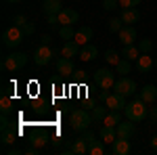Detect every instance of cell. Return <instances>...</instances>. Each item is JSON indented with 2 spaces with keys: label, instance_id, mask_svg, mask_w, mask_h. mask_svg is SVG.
I'll use <instances>...</instances> for the list:
<instances>
[{
  "label": "cell",
  "instance_id": "cell-1",
  "mask_svg": "<svg viewBox=\"0 0 157 155\" xmlns=\"http://www.w3.org/2000/svg\"><path fill=\"white\" fill-rule=\"evenodd\" d=\"M124 113H126L128 119H132L134 124H138V122H143V119L149 115V109H147V103L138 96V99L130 101V103L124 107Z\"/></svg>",
  "mask_w": 157,
  "mask_h": 155
},
{
  "label": "cell",
  "instance_id": "cell-2",
  "mask_svg": "<svg viewBox=\"0 0 157 155\" xmlns=\"http://www.w3.org/2000/svg\"><path fill=\"white\" fill-rule=\"evenodd\" d=\"M92 113H88L86 109H75L71 111V118H69V124H71L73 130H86V128H90V124H92Z\"/></svg>",
  "mask_w": 157,
  "mask_h": 155
},
{
  "label": "cell",
  "instance_id": "cell-3",
  "mask_svg": "<svg viewBox=\"0 0 157 155\" xmlns=\"http://www.w3.org/2000/svg\"><path fill=\"white\" fill-rule=\"evenodd\" d=\"M23 38H25L23 29L17 27V25H11L9 29L2 32V44H4L6 48H17L21 42H23Z\"/></svg>",
  "mask_w": 157,
  "mask_h": 155
},
{
  "label": "cell",
  "instance_id": "cell-4",
  "mask_svg": "<svg viewBox=\"0 0 157 155\" xmlns=\"http://www.w3.org/2000/svg\"><path fill=\"white\" fill-rule=\"evenodd\" d=\"M27 65V55L25 52H11L9 57L2 59V69H9V72H19Z\"/></svg>",
  "mask_w": 157,
  "mask_h": 155
},
{
  "label": "cell",
  "instance_id": "cell-5",
  "mask_svg": "<svg viewBox=\"0 0 157 155\" xmlns=\"http://www.w3.org/2000/svg\"><path fill=\"white\" fill-rule=\"evenodd\" d=\"M113 92H120L124 96H132L136 92V82L128 76H121L120 80H115V84H113Z\"/></svg>",
  "mask_w": 157,
  "mask_h": 155
},
{
  "label": "cell",
  "instance_id": "cell-6",
  "mask_svg": "<svg viewBox=\"0 0 157 155\" xmlns=\"http://www.w3.org/2000/svg\"><path fill=\"white\" fill-rule=\"evenodd\" d=\"M52 57H55V48L46 46V44H40V46L34 50V63L36 65H48L50 61H52Z\"/></svg>",
  "mask_w": 157,
  "mask_h": 155
},
{
  "label": "cell",
  "instance_id": "cell-7",
  "mask_svg": "<svg viewBox=\"0 0 157 155\" xmlns=\"http://www.w3.org/2000/svg\"><path fill=\"white\" fill-rule=\"evenodd\" d=\"M92 82L97 84V86H101V88H105V90H111L113 84H115L113 72H109V69H98V72L94 73V78H92Z\"/></svg>",
  "mask_w": 157,
  "mask_h": 155
},
{
  "label": "cell",
  "instance_id": "cell-8",
  "mask_svg": "<svg viewBox=\"0 0 157 155\" xmlns=\"http://www.w3.org/2000/svg\"><path fill=\"white\" fill-rule=\"evenodd\" d=\"M111 153L113 155H128L130 153V138L117 136V138L111 143Z\"/></svg>",
  "mask_w": 157,
  "mask_h": 155
},
{
  "label": "cell",
  "instance_id": "cell-9",
  "mask_svg": "<svg viewBox=\"0 0 157 155\" xmlns=\"http://www.w3.org/2000/svg\"><path fill=\"white\" fill-rule=\"evenodd\" d=\"M138 96L145 101L147 105L155 103V101H157V86H155V84H145V86L138 90Z\"/></svg>",
  "mask_w": 157,
  "mask_h": 155
},
{
  "label": "cell",
  "instance_id": "cell-10",
  "mask_svg": "<svg viewBox=\"0 0 157 155\" xmlns=\"http://www.w3.org/2000/svg\"><path fill=\"white\" fill-rule=\"evenodd\" d=\"M57 72H59L61 76H71V73H75L73 61L69 59V57H59V59H57Z\"/></svg>",
  "mask_w": 157,
  "mask_h": 155
},
{
  "label": "cell",
  "instance_id": "cell-11",
  "mask_svg": "<svg viewBox=\"0 0 157 155\" xmlns=\"http://www.w3.org/2000/svg\"><path fill=\"white\" fill-rule=\"evenodd\" d=\"M153 65H155V61L149 57V52H140V57L136 59V69L140 73H149L153 69Z\"/></svg>",
  "mask_w": 157,
  "mask_h": 155
},
{
  "label": "cell",
  "instance_id": "cell-12",
  "mask_svg": "<svg viewBox=\"0 0 157 155\" xmlns=\"http://www.w3.org/2000/svg\"><path fill=\"white\" fill-rule=\"evenodd\" d=\"M105 105H107L109 109H117V111H121V109L126 107L128 103H126V96H124V95L113 92V95H109V99L105 101Z\"/></svg>",
  "mask_w": 157,
  "mask_h": 155
},
{
  "label": "cell",
  "instance_id": "cell-13",
  "mask_svg": "<svg viewBox=\"0 0 157 155\" xmlns=\"http://www.w3.org/2000/svg\"><path fill=\"white\" fill-rule=\"evenodd\" d=\"M121 21L126 25H132V23H138V19H140V11L136 9V6H130V9H124L121 11Z\"/></svg>",
  "mask_w": 157,
  "mask_h": 155
},
{
  "label": "cell",
  "instance_id": "cell-14",
  "mask_svg": "<svg viewBox=\"0 0 157 155\" xmlns=\"http://www.w3.org/2000/svg\"><path fill=\"white\" fill-rule=\"evenodd\" d=\"M117 36L124 44H134V40H136V27L134 25H124L120 32H117Z\"/></svg>",
  "mask_w": 157,
  "mask_h": 155
},
{
  "label": "cell",
  "instance_id": "cell-15",
  "mask_svg": "<svg viewBox=\"0 0 157 155\" xmlns=\"http://www.w3.org/2000/svg\"><path fill=\"white\" fill-rule=\"evenodd\" d=\"M80 46H84V44H88L90 40H92V27H88V25H84V27H80V29H75V38H73Z\"/></svg>",
  "mask_w": 157,
  "mask_h": 155
},
{
  "label": "cell",
  "instance_id": "cell-16",
  "mask_svg": "<svg viewBox=\"0 0 157 155\" xmlns=\"http://www.w3.org/2000/svg\"><path fill=\"white\" fill-rule=\"evenodd\" d=\"M78 19H80V15H78V11H73V9H63L59 13V21L63 25H73V23H78Z\"/></svg>",
  "mask_w": 157,
  "mask_h": 155
},
{
  "label": "cell",
  "instance_id": "cell-17",
  "mask_svg": "<svg viewBox=\"0 0 157 155\" xmlns=\"http://www.w3.org/2000/svg\"><path fill=\"white\" fill-rule=\"evenodd\" d=\"M61 55L63 57H78L80 55V44L75 42V40H67L65 44H63V48H61Z\"/></svg>",
  "mask_w": 157,
  "mask_h": 155
},
{
  "label": "cell",
  "instance_id": "cell-18",
  "mask_svg": "<svg viewBox=\"0 0 157 155\" xmlns=\"http://www.w3.org/2000/svg\"><path fill=\"white\" fill-rule=\"evenodd\" d=\"M117 136H121V138H130L134 134V122L132 119H128V122H120L117 126Z\"/></svg>",
  "mask_w": 157,
  "mask_h": 155
},
{
  "label": "cell",
  "instance_id": "cell-19",
  "mask_svg": "<svg viewBox=\"0 0 157 155\" xmlns=\"http://www.w3.org/2000/svg\"><path fill=\"white\" fill-rule=\"evenodd\" d=\"M98 136L103 138V143H113L117 138V128L115 126H103L101 132H98Z\"/></svg>",
  "mask_w": 157,
  "mask_h": 155
},
{
  "label": "cell",
  "instance_id": "cell-20",
  "mask_svg": "<svg viewBox=\"0 0 157 155\" xmlns=\"http://www.w3.org/2000/svg\"><path fill=\"white\" fill-rule=\"evenodd\" d=\"M121 57L128 61H136L140 57V48L136 44H124V50H121Z\"/></svg>",
  "mask_w": 157,
  "mask_h": 155
},
{
  "label": "cell",
  "instance_id": "cell-21",
  "mask_svg": "<svg viewBox=\"0 0 157 155\" xmlns=\"http://www.w3.org/2000/svg\"><path fill=\"white\" fill-rule=\"evenodd\" d=\"M63 11V2L61 0H44V13L48 15H59Z\"/></svg>",
  "mask_w": 157,
  "mask_h": 155
},
{
  "label": "cell",
  "instance_id": "cell-22",
  "mask_svg": "<svg viewBox=\"0 0 157 155\" xmlns=\"http://www.w3.org/2000/svg\"><path fill=\"white\" fill-rule=\"evenodd\" d=\"M97 55H98V48L92 46V44H84V46L80 48V59L82 61H92Z\"/></svg>",
  "mask_w": 157,
  "mask_h": 155
},
{
  "label": "cell",
  "instance_id": "cell-23",
  "mask_svg": "<svg viewBox=\"0 0 157 155\" xmlns=\"http://www.w3.org/2000/svg\"><path fill=\"white\" fill-rule=\"evenodd\" d=\"M84 153H88V143H86L84 138L73 141V145H71V155H84Z\"/></svg>",
  "mask_w": 157,
  "mask_h": 155
},
{
  "label": "cell",
  "instance_id": "cell-24",
  "mask_svg": "<svg viewBox=\"0 0 157 155\" xmlns=\"http://www.w3.org/2000/svg\"><path fill=\"white\" fill-rule=\"evenodd\" d=\"M103 122H105V126H117V124L121 122V113L117 111V109H111L107 115H105Z\"/></svg>",
  "mask_w": 157,
  "mask_h": 155
},
{
  "label": "cell",
  "instance_id": "cell-25",
  "mask_svg": "<svg viewBox=\"0 0 157 155\" xmlns=\"http://www.w3.org/2000/svg\"><path fill=\"white\" fill-rule=\"evenodd\" d=\"M19 136H21V132H19V130H13V128L2 130V143H4V145H13Z\"/></svg>",
  "mask_w": 157,
  "mask_h": 155
},
{
  "label": "cell",
  "instance_id": "cell-26",
  "mask_svg": "<svg viewBox=\"0 0 157 155\" xmlns=\"http://www.w3.org/2000/svg\"><path fill=\"white\" fill-rule=\"evenodd\" d=\"M57 32H59L61 40H65V42H67V40H73V38H75V29H73L71 25H61Z\"/></svg>",
  "mask_w": 157,
  "mask_h": 155
},
{
  "label": "cell",
  "instance_id": "cell-27",
  "mask_svg": "<svg viewBox=\"0 0 157 155\" xmlns=\"http://www.w3.org/2000/svg\"><path fill=\"white\" fill-rule=\"evenodd\" d=\"M88 153H90V155H103V153H105L103 138H101V141H92V143L88 145Z\"/></svg>",
  "mask_w": 157,
  "mask_h": 155
},
{
  "label": "cell",
  "instance_id": "cell-28",
  "mask_svg": "<svg viewBox=\"0 0 157 155\" xmlns=\"http://www.w3.org/2000/svg\"><path fill=\"white\" fill-rule=\"evenodd\" d=\"M115 69H117V73H120V76H126V73H130V69H132V61L120 59V63L115 65Z\"/></svg>",
  "mask_w": 157,
  "mask_h": 155
},
{
  "label": "cell",
  "instance_id": "cell-29",
  "mask_svg": "<svg viewBox=\"0 0 157 155\" xmlns=\"http://www.w3.org/2000/svg\"><path fill=\"white\" fill-rule=\"evenodd\" d=\"M124 21H121V17H113V19H111V21H109V32H111V34H117V32H120L121 27H124Z\"/></svg>",
  "mask_w": 157,
  "mask_h": 155
},
{
  "label": "cell",
  "instance_id": "cell-30",
  "mask_svg": "<svg viewBox=\"0 0 157 155\" xmlns=\"http://www.w3.org/2000/svg\"><path fill=\"white\" fill-rule=\"evenodd\" d=\"M105 61H107V63H113V65H117V63H120V52H117L115 48H109L107 52H105Z\"/></svg>",
  "mask_w": 157,
  "mask_h": 155
},
{
  "label": "cell",
  "instance_id": "cell-31",
  "mask_svg": "<svg viewBox=\"0 0 157 155\" xmlns=\"http://www.w3.org/2000/svg\"><path fill=\"white\" fill-rule=\"evenodd\" d=\"M0 111L9 115V113H11V111H13V99H9V96H6V95L2 96V101H0Z\"/></svg>",
  "mask_w": 157,
  "mask_h": 155
},
{
  "label": "cell",
  "instance_id": "cell-32",
  "mask_svg": "<svg viewBox=\"0 0 157 155\" xmlns=\"http://www.w3.org/2000/svg\"><path fill=\"white\" fill-rule=\"evenodd\" d=\"M107 113H109L107 107H94V109H92V118L97 119V122H98V119H105Z\"/></svg>",
  "mask_w": 157,
  "mask_h": 155
},
{
  "label": "cell",
  "instance_id": "cell-33",
  "mask_svg": "<svg viewBox=\"0 0 157 155\" xmlns=\"http://www.w3.org/2000/svg\"><path fill=\"white\" fill-rule=\"evenodd\" d=\"M138 48H140V52H151V50H153V42H151L149 38H145V40L138 42Z\"/></svg>",
  "mask_w": 157,
  "mask_h": 155
},
{
  "label": "cell",
  "instance_id": "cell-34",
  "mask_svg": "<svg viewBox=\"0 0 157 155\" xmlns=\"http://www.w3.org/2000/svg\"><path fill=\"white\" fill-rule=\"evenodd\" d=\"M80 138H84V141H86L88 145L92 143V141H97V136H94V132H92V130H88V128H86V130H82V136H80Z\"/></svg>",
  "mask_w": 157,
  "mask_h": 155
},
{
  "label": "cell",
  "instance_id": "cell-35",
  "mask_svg": "<svg viewBox=\"0 0 157 155\" xmlns=\"http://www.w3.org/2000/svg\"><path fill=\"white\" fill-rule=\"evenodd\" d=\"M61 21H59V15H48V25H50V29H59L61 27Z\"/></svg>",
  "mask_w": 157,
  "mask_h": 155
},
{
  "label": "cell",
  "instance_id": "cell-36",
  "mask_svg": "<svg viewBox=\"0 0 157 155\" xmlns=\"http://www.w3.org/2000/svg\"><path fill=\"white\" fill-rule=\"evenodd\" d=\"M117 4H120V0H103V9H105V11L117 9Z\"/></svg>",
  "mask_w": 157,
  "mask_h": 155
},
{
  "label": "cell",
  "instance_id": "cell-37",
  "mask_svg": "<svg viewBox=\"0 0 157 155\" xmlns=\"http://www.w3.org/2000/svg\"><path fill=\"white\" fill-rule=\"evenodd\" d=\"M9 128H13V124L9 122L6 113H2V118H0V130H9Z\"/></svg>",
  "mask_w": 157,
  "mask_h": 155
},
{
  "label": "cell",
  "instance_id": "cell-38",
  "mask_svg": "<svg viewBox=\"0 0 157 155\" xmlns=\"http://www.w3.org/2000/svg\"><path fill=\"white\" fill-rule=\"evenodd\" d=\"M140 0H120V6L121 9H130V6H138Z\"/></svg>",
  "mask_w": 157,
  "mask_h": 155
},
{
  "label": "cell",
  "instance_id": "cell-39",
  "mask_svg": "<svg viewBox=\"0 0 157 155\" xmlns=\"http://www.w3.org/2000/svg\"><path fill=\"white\" fill-rule=\"evenodd\" d=\"M21 29H23V34H25V36H32V34H34V29H36V25L27 21V23H23V25H21Z\"/></svg>",
  "mask_w": 157,
  "mask_h": 155
},
{
  "label": "cell",
  "instance_id": "cell-40",
  "mask_svg": "<svg viewBox=\"0 0 157 155\" xmlns=\"http://www.w3.org/2000/svg\"><path fill=\"white\" fill-rule=\"evenodd\" d=\"M23 23H27V19H25L23 15H15V19H13V25H17V27H21Z\"/></svg>",
  "mask_w": 157,
  "mask_h": 155
},
{
  "label": "cell",
  "instance_id": "cell-41",
  "mask_svg": "<svg viewBox=\"0 0 157 155\" xmlns=\"http://www.w3.org/2000/svg\"><path fill=\"white\" fill-rule=\"evenodd\" d=\"M44 143H46V138H44V136H40V134H38V136H34V141H32V145H34V147H38V149H40Z\"/></svg>",
  "mask_w": 157,
  "mask_h": 155
},
{
  "label": "cell",
  "instance_id": "cell-42",
  "mask_svg": "<svg viewBox=\"0 0 157 155\" xmlns=\"http://www.w3.org/2000/svg\"><path fill=\"white\" fill-rule=\"evenodd\" d=\"M109 95H111L109 90H105V88H101V92H98V101H103V103H105V101L109 99Z\"/></svg>",
  "mask_w": 157,
  "mask_h": 155
},
{
  "label": "cell",
  "instance_id": "cell-43",
  "mask_svg": "<svg viewBox=\"0 0 157 155\" xmlns=\"http://www.w3.org/2000/svg\"><path fill=\"white\" fill-rule=\"evenodd\" d=\"M149 118L157 124V107H151V109H149Z\"/></svg>",
  "mask_w": 157,
  "mask_h": 155
},
{
  "label": "cell",
  "instance_id": "cell-44",
  "mask_svg": "<svg viewBox=\"0 0 157 155\" xmlns=\"http://www.w3.org/2000/svg\"><path fill=\"white\" fill-rule=\"evenodd\" d=\"M23 153H27V155H38V147H34V145H32V147H27V149H25Z\"/></svg>",
  "mask_w": 157,
  "mask_h": 155
},
{
  "label": "cell",
  "instance_id": "cell-45",
  "mask_svg": "<svg viewBox=\"0 0 157 155\" xmlns=\"http://www.w3.org/2000/svg\"><path fill=\"white\" fill-rule=\"evenodd\" d=\"M151 149H153V151L157 153V134L153 136V138H151Z\"/></svg>",
  "mask_w": 157,
  "mask_h": 155
},
{
  "label": "cell",
  "instance_id": "cell-46",
  "mask_svg": "<svg viewBox=\"0 0 157 155\" xmlns=\"http://www.w3.org/2000/svg\"><path fill=\"white\" fill-rule=\"evenodd\" d=\"M50 40H52V38H50L48 34H46V36H42V40H40V42H42V44H46V46H48V44H50Z\"/></svg>",
  "mask_w": 157,
  "mask_h": 155
},
{
  "label": "cell",
  "instance_id": "cell-47",
  "mask_svg": "<svg viewBox=\"0 0 157 155\" xmlns=\"http://www.w3.org/2000/svg\"><path fill=\"white\" fill-rule=\"evenodd\" d=\"M19 153H21L19 149H9V151H6V155H19Z\"/></svg>",
  "mask_w": 157,
  "mask_h": 155
},
{
  "label": "cell",
  "instance_id": "cell-48",
  "mask_svg": "<svg viewBox=\"0 0 157 155\" xmlns=\"http://www.w3.org/2000/svg\"><path fill=\"white\" fill-rule=\"evenodd\" d=\"M6 2H21V0H6Z\"/></svg>",
  "mask_w": 157,
  "mask_h": 155
},
{
  "label": "cell",
  "instance_id": "cell-49",
  "mask_svg": "<svg viewBox=\"0 0 157 155\" xmlns=\"http://www.w3.org/2000/svg\"><path fill=\"white\" fill-rule=\"evenodd\" d=\"M155 67H157V61H155Z\"/></svg>",
  "mask_w": 157,
  "mask_h": 155
}]
</instances>
